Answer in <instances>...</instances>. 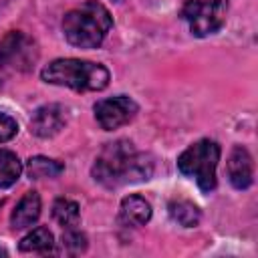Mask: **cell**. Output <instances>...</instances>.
<instances>
[{"instance_id":"30bf717a","label":"cell","mask_w":258,"mask_h":258,"mask_svg":"<svg viewBox=\"0 0 258 258\" xmlns=\"http://www.w3.org/2000/svg\"><path fill=\"white\" fill-rule=\"evenodd\" d=\"M151 220V204L141 196H127L119 206V222L129 228L143 226Z\"/></svg>"},{"instance_id":"44dd1931","label":"cell","mask_w":258,"mask_h":258,"mask_svg":"<svg viewBox=\"0 0 258 258\" xmlns=\"http://www.w3.org/2000/svg\"><path fill=\"white\" fill-rule=\"evenodd\" d=\"M115 2H123V0H115Z\"/></svg>"},{"instance_id":"e0dca14e","label":"cell","mask_w":258,"mask_h":258,"mask_svg":"<svg viewBox=\"0 0 258 258\" xmlns=\"http://www.w3.org/2000/svg\"><path fill=\"white\" fill-rule=\"evenodd\" d=\"M87 248V236L77 228H67L62 234V252L67 254H81Z\"/></svg>"},{"instance_id":"d6986e66","label":"cell","mask_w":258,"mask_h":258,"mask_svg":"<svg viewBox=\"0 0 258 258\" xmlns=\"http://www.w3.org/2000/svg\"><path fill=\"white\" fill-rule=\"evenodd\" d=\"M6 4H8V0H0V8H2V6H6Z\"/></svg>"},{"instance_id":"8992f818","label":"cell","mask_w":258,"mask_h":258,"mask_svg":"<svg viewBox=\"0 0 258 258\" xmlns=\"http://www.w3.org/2000/svg\"><path fill=\"white\" fill-rule=\"evenodd\" d=\"M228 4V0H185L181 8V18L187 22L194 36L204 38L224 26Z\"/></svg>"},{"instance_id":"8fae6325","label":"cell","mask_w":258,"mask_h":258,"mask_svg":"<svg viewBox=\"0 0 258 258\" xmlns=\"http://www.w3.org/2000/svg\"><path fill=\"white\" fill-rule=\"evenodd\" d=\"M40 196L36 191H26L24 198L16 204V208L12 210L10 214V226L14 230H24V228H30L38 216H40Z\"/></svg>"},{"instance_id":"4fadbf2b","label":"cell","mask_w":258,"mask_h":258,"mask_svg":"<svg viewBox=\"0 0 258 258\" xmlns=\"http://www.w3.org/2000/svg\"><path fill=\"white\" fill-rule=\"evenodd\" d=\"M18 248L22 252H50L54 248V236L48 228L38 226L20 240Z\"/></svg>"},{"instance_id":"6da1fadb","label":"cell","mask_w":258,"mask_h":258,"mask_svg":"<svg viewBox=\"0 0 258 258\" xmlns=\"http://www.w3.org/2000/svg\"><path fill=\"white\" fill-rule=\"evenodd\" d=\"M153 173V161L149 155L135 149L127 139L107 143L93 163V177L105 187H119L135 181L149 179Z\"/></svg>"},{"instance_id":"2e32d148","label":"cell","mask_w":258,"mask_h":258,"mask_svg":"<svg viewBox=\"0 0 258 258\" xmlns=\"http://www.w3.org/2000/svg\"><path fill=\"white\" fill-rule=\"evenodd\" d=\"M52 218L62 228H77L79 222H81L79 204L69 200V198H56L54 204H52Z\"/></svg>"},{"instance_id":"52a82bcc","label":"cell","mask_w":258,"mask_h":258,"mask_svg":"<svg viewBox=\"0 0 258 258\" xmlns=\"http://www.w3.org/2000/svg\"><path fill=\"white\" fill-rule=\"evenodd\" d=\"M93 111H95V119L101 125V129L113 131V129L127 125L137 115L139 105L127 95H117V97L97 101Z\"/></svg>"},{"instance_id":"ffe728a7","label":"cell","mask_w":258,"mask_h":258,"mask_svg":"<svg viewBox=\"0 0 258 258\" xmlns=\"http://www.w3.org/2000/svg\"><path fill=\"white\" fill-rule=\"evenodd\" d=\"M0 256H6V250H2V248H0Z\"/></svg>"},{"instance_id":"5b68a950","label":"cell","mask_w":258,"mask_h":258,"mask_svg":"<svg viewBox=\"0 0 258 258\" xmlns=\"http://www.w3.org/2000/svg\"><path fill=\"white\" fill-rule=\"evenodd\" d=\"M40 50L32 36L22 30H10L0 38V69L10 73H28L38 62Z\"/></svg>"},{"instance_id":"ba28073f","label":"cell","mask_w":258,"mask_h":258,"mask_svg":"<svg viewBox=\"0 0 258 258\" xmlns=\"http://www.w3.org/2000/svg\"><path fill=\"white\" fill-rule=\"evenodd\" d=\"M67 123V115L64 109L56 103H48L38 107L32 117H30V133L40 137V139H48L54 137L56 133H60V129Z\"/></svg>"},{"instance_id":"7c38bea8","label":"cell","mask_w":258,"mask_h":258,"mask_svg":"<svg viewBox=\"0 0 258 258\" xmlns=\"http://www.w3.org/2000/svg\"><path fill=\"white\" fill-rule=\"evenodd\" d=\"M167 210H169V218L173 222H177L179 226H183V228H196L200 224L202 212L194 202L175 200V202H169Z\"/></svg>"},{"instance_id":"9c48e42d","label":"cell","mask_w":258,"mask_h":258,"mask_svg":"<svg viewBox=\"0 0 258 258\" xmlns=\"http://www.w3.org/2000/svg\"><path fill=\"white\" fill-rule=\"evenodd\" d=\"M228 179L236 189H246L254 181V163L246 147L236 145L228 157Z\"/></svg>"},{"instance_id":"9a60e30c","label":"cell","mask_w":258,"mask_h":258,"mask_svg":"<svg viewBox=\"0 0 258 258\" xmlns=\"http://www.w3.org/2000/svg\"><path fill=\"white\" fill-rule=\"evenodd\" d=\"M20 173H22V163H20L18 155L10 149L0 147V189L14 185L18 181Z\"/></svg>"},{"instance_id":"5bb4252c","label":"cell","mask_w":258,"mask_h":258,"mask_svg":"<svg viewBox=\"0 0 258 258\" xmlns=\"http://www.w3.org/2000/svg\"><path fill=\"white\" fill-rule=\"evenodd\" d=\"M64 169V165L56 159L44 157V155H36L30 157L26 163V173L30 179H44V177H56L60 175Z\"/></svg>"},{"instance_id":"277c9868","label":"cell","mask_w":258,"mask_h":258,"mask_svg":"<svg viewBox=\"0 0 258 258\" xmlns=\"http://www.w3.org/2000/svg\"><path fill=\"white\" fill-rule=\"evenodd\" d=\"M222 149L212 139H200L183 149L177 157V169L185 175L196 179L198 187L210 194L216 187V167L220 161Z\"/></svg>"},{"instance_id":"7a4b0ae2","label":"cell","mask_w":258,"mask_h":258,"mask_svg":"<svg viewBox=\"0 0 258 258\" xmlns=\"http://www.w3.org/2000/svg\"><path fill=\"white\" fill-rule=\"evenodd\" d=\"M113 26V16L99 0H87L62 18V34L77 48H97Z\"/></svg>"},{"instance_id":"ac0fdd59","label":"cell","mask_w":258,"mask_h":258,"mask_svg":"<svg viewBox=\"0 0 258 258\" xmlns=\"http://www.w3.org/2000/svg\"><path fill=\"white\" fill-rule=\"evenodd\" d=\"M16 133H18V123H16V119H14L12 115L0 111V143L10 141Z\"/></svg>"},{"instance_id":"3957f363","label":"cell","mask_w":258,"mask_h":258,"mask_svg":"<svg viewBox=\"0 0 258 258\" xmlns=\"http://www.w3.org/2000/svg\"><path fill=\"white\" fill-rule=\"evenodd\" d=\"M40 79L50 85L69 87L73 91H103L111 81V73L101 62L56 58L40 71Z\"/></svg>"}]
</instances>
